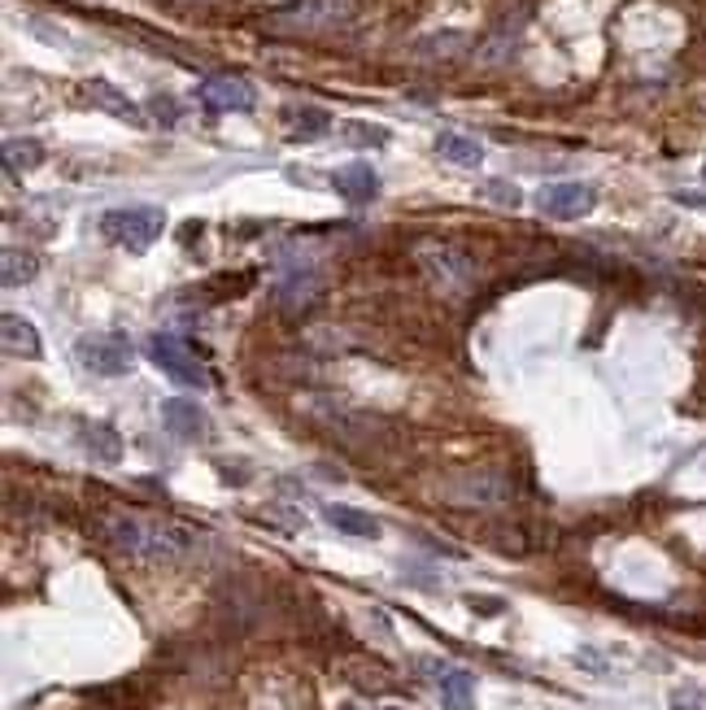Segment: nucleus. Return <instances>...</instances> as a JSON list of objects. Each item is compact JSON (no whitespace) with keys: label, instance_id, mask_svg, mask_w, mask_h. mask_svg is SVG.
Instances as JSON below:
<instances>
[{"label":"nucleus","instance_id":"6","mask_svg":"<svg viewBox=\"0 0 706 710\" xmlns=\"http://www.w3.org/2000/svg\"><path fill=\"white\" fill-rule=\"evenodd\" d=\"M350 18L353 0H297L276 22L292 27V31H319V27H336V22H350Z\"/></svg>","mask_w":706,"mask_h":710},{"label":"nucleus","instance_id":"18","mask_svg":"<svg viewBox=\"0 0 706 710\" xmlns=\"http://www.w3.org/2000/svg\"><path fill=\"white\" fill-rule=\"evenodd\" d=\"M253 271H245V275H214V280H206V284L197 288L210 305H218V301H236V296H245L249 288H253Z\"/></svg>","mask_w":706,"mask_h":710},{"label":"nucleus","instance_id":"10","mask_svg":"<svg viewBox=\"0 0 706 710\" xmlns=\"http://www.w3.org/2000/svg\"><path fill=\"white\" fill-rule=\"evenodd\" d=\"M319 292H323V280H319L314 271H297V275H288V280L276 288V301H280L283 314H305V310L319 301Z\"/></svg>","mask_w":706,"mask_h":710},{"label":"nucleus","instance_id":"22","mask_svg":"<svg viewBox=\"0 0 706 710\" xmlns=\"http://www.w3.org/2000/svg\"><path fill=\"white\" fill-rule=\"evenodd\" d=\"M489 192H494V201H501V206H519V188H515V184H489Z\"/></svg>","mask_w":706,"mask_h":710},{"label":"nucleus","instance_id":"13","mask_svg":"<svg viewBox=\"0 0 706 710\" xmlns=\"http://www.w3.org/2000/svg\"><path fill=\"white\" fill-rule=\"evenodd\" d=\"M0 332H4V354L9 357H40V332H35V323H27V319H18V314H4L0 319Z\"/></svg>","mask_w":706,"mask_h":710},{"label":"nucleus","instance_id":"19","mask_svg":"<svg viewBox=\"0 0 706 710\" xmlns=\"http://www.w3.org/2000/svg\"><path fill=\"white\" fill-rule=\"evenodd\" d=\"M288 123H292V136H297V140H319V136H328V127H332V118H328L323 109H314V105L288 109Z\"/></svg>","mask_w":706,"mask_h":710},{"label":"nucleus","instance_id":"17","mask_svg":"<svg viewBox=\"0 0 706 710\" xmlns=\"http://www.w3.org/2000/svg\"><path fill=\"white\" fill-rule=\"evenodd\" d=\"M83 445H87V453L101 458V462H118V458H123V440H118V431L110 424L83 427Z\"/></svg>","mask_w":706,"mask_h":710},{"label":"nucleus","instance_id":"16","mask_svg":"<svg viewBox=\"0 0 706 710\" xmlns=\"http://www.w3.org/2000/svg\"><path fill=\"white\" fill-rule=\"evenodd\" d=\"M4 267H0V280L4 288H22L31 284L35 275H40V262H35V253H22V249H4V258H0Z\"/></svg>","mask_w":706,"mask_h":710},{"label":"nucleus","instance_id":"2","mask_svg":"<svg viewBox=\"0 0 706 710\" xmlns=\"http://www.w3.org/2000/svg\"><path fill=\"white\" fill-rule=\"evenodd\" d=\"M101 231H105L110 244H118L127 253H144L162 240L166 210L162 206H118V210L101 213Z\"/></svg>","mask_w":706,"mask_h":710},{"label":"nucleus","instance_id":"4","mask_svg":"<svg viewBox=\"0 0 706 710\" xmlns=\"http://www.w3.org/2000/svg\"><path fill=\"white\" fill-rule=\"evenodd\" d=\"M148 357H153L175 384H184V388H210V370H206V362L197 357V349H193L188 341L157 332V336L148 341Z\"/></svg>","mask_w":706,"mask_h":710},{"label":"nucleus","instance_id":"14","mask_svg":"<svg viewBox=\"0 0 706 710\" xmlns=\"http://www.w3.org/2000/svg\"><path fill=\"white\" fill-rule=\"evenodd\" d=\"M323 519L336 528V532H345V536H362V541H375L380 536V519H371L366 510H353V505H328L323 510Z\"/></svg>","mask_w":706,"mask_h":710},{"label":"nucleus","instance_id":"12","mask_svg":"<svg viewBox=\"0 0 706 710\" xmlns=\"http://www.w3.org/2000/svg\"><path fill=\"white\" fill-rule=\"evenodd\" d=\"M436 693H440V707L445 710H471L476 707V676L458 671V667H445L436 676Z\"/></svg>","mask_w":706,"mask_h":710},{"label":"nucleus","instance_id":"7","mask_svg":"<svg viewBox=\"0 0 706 710\" xmlns=\"http://www.w3.org/2000/svg\"><path fill=\"white\" fill-rule=\"evenodd\" d=\"M537 206L541 213H550V218H584V213H593L598 206V192L589 188V184H575V179H567V184H546L541 188V197H537Z\"/></svg>","mask_w":706,"mask_h":710},{"label":"nucleus","instance_id":"23","mask_svg":"<svg viewBox=\"0 0 706 710\" xmlns=\"http://www.w3.org/2000/svg\"><path fill=\"white\" fill-rule=\"evenodd\" d=\"M148 109H153V114H157L166 127L175 123V101H162V96H153V105H148Z\"/></svg>","mask_w":706,"mask_h":710},{"label":"nucleus","instance_id":"5","mask_svg":"<svg viewBox=\"0 0 706 710\" xmlns=\"http://www.w3.org/2000/svg\"><path fill=\"white\" fill-rule=\"evenodd\" d=\"M197 101H201L210 114H249V109L258 105V92H253V83L240 79V74H210V79H201Z\"/></svg>","mask_w":706,"mask_h":710},{"label":"nucleus","instance_id":"8","mask_svg":"<svg viewBox=\"0 0 706 710\" xmlns=\"http://www.w3.org/2000/svg\"><path fill=\"white\" fill-rule=\"evenodd\" d=\"M162 427H166L175 440H188V445H197V440L210 431V419H206V410H201L197 401L170 397V401H162Z\"/></svg>","mask_w":706,"mask_h":710},{"label":"nucleus","instance_id":"15","mask_svg":"<svg viewBox=\"0 0 706 710\" xmlns=\"http://www.w3.org/2000/svg\"><path fill=\"white\" fill-rule=\"evenodd\" d=\"M436 153H440L445 161H454V166H480V161H485L480 140H471V136H463V132H440V136H436Z\"/></svg>","mask_w":706,"mask_h":710},{"label":"nucleus","instance_id":"3","mask_svg":"<svg viewBox=\"0 0 706 710\" xmlns=\"http://www.w3.org/2000/svg\"><path fill=\"white\" fill-rule=\"evenodd\" d=\"M74 357H79V366H83V370L105 375V379H118V375H127V370H132L136 349H132V341H127V336H118V332H101V336H79Z\"/></svg>","mask_w":706,"mask_h":710},{"label":"nucleus","instance_id":"1","mask_svg":"<svg viewBox=\"0 0 706 710\" xmlns=\"http://www.w3.org/2000/svg\"><path fill=\"white\" fill-rule=\"evenodd\" d=\"M105 541L132 558L144 563H170V558H184L193 545H197V532L175 523V519H148V514H110L101 523Z\"/></svg>","mask_w":706,"mask_h":710},{"label":"nucleus","instance_id":"9","mask_svg":"<svg viewBox=\"0 0 706 710\" xmlns=\"http://www.w3.org/2000/svg\"><path fill=\"white\" fill-rule=\"evenodd\" d=\"M332 188H336L350 206H371V201L380 197V175H375L366 161H350V166H341V170L332 175Z\"/></svg>","mask_w":706,"mask_h":710},{"label":"nucleus","instance_id":"20","mask_svg":"<svg viewBox=\"0 0 706 710\" xmlns=\"http://www.w3.org/2000/svg\"><path fill=\"white\" fill-rule=\"evenodd\" d=\"M44 161V144L40 140H4V170L18 175V170H35Z\"/></svg>","mask_w":706,"mask_h":710},{"label":"nucleus","instance_id":"21","mask_svg":"<svg viewBox=\"0 0 706 710\" xmlns=\"http://www.w3.org/2000/svg\"><path fill=\"white\" fill-rule=\"evenodd\" d=\"M345 140L350 144H388V132H384V127H366V123H350V127H345Z\"/></svg>","mask_w":706,"mask_h":710},{"label":"nucleus","instance_id":"11","mask_svg":"<svg viewBox=\"0 0 706 710\" xmlns=\"http://www.w3.org/2000/svg\"><path fill=\"white\" fill-rule=\"evenodd\" d=\"M83 92H87V101H92V105H101L105 114H114V118H123V123H132V127H144V109L136 105V101H127L114 83L92 79V83H83Z\"/></svg>","mask_w":706,"mask_h":710}]
</instances>
